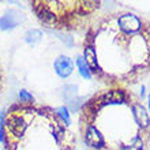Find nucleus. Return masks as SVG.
Returning <instances> with one entry per match:
<instances>
[{
  "mask_svg": "<svg viewBox=\"0 0 150 150\" xmlns=\"http://www.w3.org/2000/svg\"><path fill=\"white\" fill-rule=\"evenodd\" d=\"M72 70H74V63L67 56H60L55 60V71L62 78L68 76L72 72Z\"/></svg>",
  "mask_w": 150,
  "mask_h": 150,
  "instance_id": "1",
  "label": "nucleus"
},
{
  "mask_svg": "<svg viewBox=\"0 0 150 150\" xmlns=\"http://www.w3.org/2000/svg\"><path fill=\"white\" fill-rule=\"evenodd\" d=\"M6 124H7L8 130L15 135H21L26 128V122L23 120V117L15 113H11L8 116L6 120Z\"/></svg>",
  "mask_w": 150,
  "mask_h": 150,
  "instance_id": "2",
  "label": "nucleus"
},
{
  "mask_svg": "<svg viewBox=\"0 0 150 150\" xmlns=\"http://www.w3.org/2000/svg\"><path fill=\"white\" fill-rule=\"evenodd\" d=\"M119 25L124 32H137L141 28V22L135 15L132 14H126V15L120 16L119 19Z\"/></svg>",
  "mask_w": 150,
  "mask_h": 150,
  "instance_id": "3",
  "label": "nucleus"
},
{
  "mask_svg": "<svg viewBox=\"0 0 150 150\" xmlns=\"http://www.w3.org/2000/svg\"><path fill=\"white\" fill-rule=\"evenodd\" d=\"M86 142L93 147H101L104 146V139L98 131L94 127H89L86 131Z\"/></svg>",
  "mask_w": 150,
  "mask_h": 150,
  "instance_id": "4",
  "label": "nucleus"
},
{
  "mask_svg": "<svg viewBox=\"0 0 150 150\" xmlns=\"http://www.w3.org/2000/svg\"><path fill=\"white\" fill-rule=\"evenodd\" d=\"M123 101H124V91L122 90H113L100 98L101 104H120Z\"/></svg>",
  "mask_w": 150,
  "mask_h": 150,
  "instance_id": "5",
  "label": "nucleus"
},
{
  "mask_svg": "<svg viewBox=\"0 0 150 150\" xmlns=\"http://www.w3.org/2000/svg\"><path fill=\"white\" fill-rule=\"evenodd\" d=\"M134 115H135V119L138 124H141L142 127H147L149 126V116L146 113V109L139 105V104H135L134 105Z\"/></svg>",
  "mask_w": 150,
  "mask_h": 150,
  "instance_id": "6",
  "label": "nucleus"
},
{
  "mask_svg": "<svg viewBox=\"0 0 150 150\" xmlns=\"http://www.w3.org/2000/svg\"><path fill=\"white\" fill-rule=\"evenodd\" d=\"M85 62L87 63L89 68H91L93 71L97 72L98 66H97V57H96V52H94V49H93V48L87 47L86 49H85Z\"/></svg>",
  "mask_w": 150,
  "mask_h": 150,
  "instance_id": "7",
  "label": "nucleus"
},
{
  "mask_svg": "<svg viewBox=\"0 0 150 150\" xmlns=\"http://www.w3.org/2000/svg\"><path fill=\"white\" fill-rule=\"evenodd\" d=\"M18 25V21L15 19L14 15H4L0 18V30H10V29H14Z\"/></svg>",
  "mask_w": 150,
  "mask_h": 150,
  "instance_id": "8",
  "label": "nucleus"
},
{
  "mask_svg": "<svg viewBox=\"0 0 150 150\" xmlns=\"http://www.w3.org/2000/svg\"><path fill=\"white\" fill-rule=\"evenodd\" d=\"M37 14H38L40 19L42 21V22H45V23H49V25L55 23V21H56L55 15H53L47 7H40L38 10H37Z\"/></svg>",
  "mask_w": 150,
  "mask_h": 150,
  "instance_id": "9",
  "label": "nucleus"
},
{
  "mask_svg": "<svg viewBox=\"0 0 150 150\" xmlns=\"http://www.w3.org/2000/svg\"><path fill=\"white\" fill-rule=\"evenodd\" d=\"M42 37V33L40 32V30H36V29H33V30H29L26 33V41L29 44H36L40 40Z\"/></svg>",
  "mask_w": 150,
  "mask_h": 150,
  "instance_id": "10",
  "label": "nucleus"
},
{
  "mask_svg": "<svg viewBox=\"0 0 150 150\" xmlns=\"http://www.w3.org/2000/svg\"><path fill=\"white\" fill-rule=\"evenodd\" d=\"M76 66H78L79 72H81V75H82L83 78H90L89 66H87V63L85 62V59H82V57H78V60H76Z\"/></svg>",
  "mask_w": 150,
  "mask_h": 150,
  "instance_id": "11",
  "label": "nucleus"
},
{
  "mask_svg": "<svg viewBox=\"0 0 150 150\" xmlns=\"http://www.w3.org/2000/svg\"><path fill=\"white\" fill-rule=\"evenodd\" d=\"M75 94H76V86H75V85H66V86L63 87V97L66 100H70V101H71Z\"/></svg>",
  "mask_w": 150,
  "mask_h": 150,
  "instance_id": "12",
  "label": "nucleus"
},
{
  "mask_svg": "<svg viewBox=\"0 0 150 150\" xmlns=\"http://www.w3.org/2000/svg\"><path fill=\"white\" fill-rule=\"evenodd\" d=\"M83 101H85V97H79V98H72L71 101H70V109H71L72 112L79 111V108L82 107Z\"/></svg>",
  "mask_w": 150,
  "mask_h": 150,
  "instance_id": "13",
  "label": "nucleus"
},
{
  "mask_svg": "<svg viewBox=\"0 0 150 150\" xmlns=\"http://www.w3.org/2000/svg\"><path fill=\"white\" fill-rule=\"evenodd\" d=\"M56 112L59 113V116H60L62 119H63L66 124H70V122H71V120H70V113H68L67 108H64V107L57 108V109H56Z\"/></svg>",
  "mask_w": 150,
  "mask_h": 150,
  "instance_id": "14",
  "label": "nucleus"
},
{
  "mask_svg": "<svg viewBox=\"0 0 150 150\" xmlns=\"http://www.w3.org/2000/svg\"><path fill=\"white\" fill-rule=\"evenodd\" d=\"M124 150H142V141L137 138L130 146H124Z\"/></svg>",
  "mask_w": 150,
  "mask_h": 150,
  "instance_id": "15",
  "label": "nucleus"
},
{
  "mask_svg": "<svg viewBox=\"0 0 150 150\" xmlns=\"http://www.w3.org/2000/svg\"><path fill=\"white\" fill-rule=\"evenodd\" d=\"M56 34H57V37H59L67 47H72V37L67 36V34H62V33H56Z\"/></svg>",
  "mask_w": 150,
  "mask_h": 150,
  "instance_id": "16",
  "label": "nucleus"
},
{
  "mask_svg": "<svg viewBox=\"0 0 150 150\" xmlns=\"http://www.w3.org/2000/svg\"><path fill=\"white\" fill-rule=\"evenodd\" d=\"M19 98H21V101L28 103V101H32L33 100V96L30 94V93H28L26 90H21L19 91Z\"/></svg>",
  "mask_w": 150,
  "mask_h": 150,
  "instance_id": "17",
  "label": "nucleus"
},
{
  "mask_svg": "<svg viewBox=\"0 0 150 150\" xmlns=\"http://www.w3.org/2000/svg\"><path fill=\"white\" fill-rule=\"evenodd\" d=\"M4 132H3V128H1V127H0V142H3L4 141Z\"/></svg>",
  "mask_w": 150,
  "mask_h": 150,
  "instance_id": "18",
  "label": "nucleus"
},
{
  "mask_svg": "<svg viewBox=\"0 0 150 150\" xmlns=\"http://www.w3.org/2000/svg\"><path fill=\"white\" fill-rule=\"evenodd\" d=\"M149 108H150V94H149Z\"/></svg>",
  "mask_w": 150,
  "mask_h": 150,
  "instance_id": "19",
  "label": "nucleus"
}]
</instances>
